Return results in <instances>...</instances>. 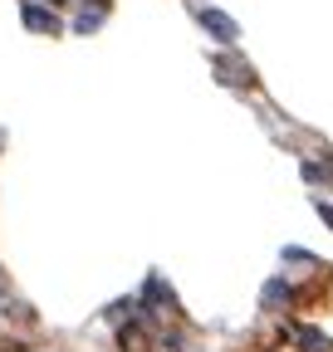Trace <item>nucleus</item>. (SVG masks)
Here are the masks:
<instances>
[{
	"instance_id": "1",
	"label": "nucleus",
	"mask_w": 333,
	"mask_h": 352,
	"mask_svg": "<svg viewBox=\"0 0 333 352\" xmlns=\"http://www.w3.org/2000/svg\"><path fill=\"white\" fill-rule=\"evenodd\" d=\"M118 347H122V352H152L157 342H152V333H147L142 323H128V328L118 333Z\"/></svg>"
},
{
	"instance_id": "2",
	"label": "nucleus",
	"mask_w": 333,
	"mask_h": 352,
	"mask_svg": "<svg viewBox=\"0 0 333 352\" xmlns=\"http://www.w3.org/2000/svg\"><path fill=\"white\" fill-rule=\"evenodd\" d=\"M294 342H299L304 352H333V342H328L319 328H299V333H294Z\"/></svg>"
},
{
	"instance_id": "3",
	"label": "nucleus",
	"mask_w": 333,
	"mask_h": 352,
	"mask_svg": "<svg viewBox=\"0 0 333 352\" xmlns=\"http://www.w3.org/2000/svg\"><path fill=\"white\" fill-rule=\"evenodd\" d=\"M201 20H206V30H211V34H221V44H230V39H235V25H230L226 15H216V10H206Z\"/></svg>"
},
{
	"instance_id": "4",
	"label": "nucleus",
	"mask_w": 333,
	"mask_h": 352,
	"mask_svg": "<svg viewBox=\"0 0 333 352\" xmlns=\"http://www.w3.org/2000/svg\"><path fill=\"white\" fill-rule=\"evenodd\" d=\"M25 25H30V30H50V34L59 30V20H54V15H45V10H34V6L25 10Z\"/></svg>"
}]
</instances>
